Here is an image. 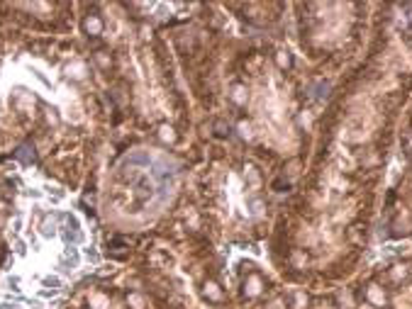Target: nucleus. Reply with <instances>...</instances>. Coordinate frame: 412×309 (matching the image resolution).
<instances>
[{"label":"nucleus","mask_w":412,"mask_h":309,"mask_svg":"<svg viewBox=\"0 0 412 309\" xmlns=\"http://www.w3.org/2000/svg\"><path fill=\"white\" fill-rule=\"evenodd\" d=\"M83 27H86L88 34H100V32H103V22H100L95 15H90V17L83 22Z\"/></svg>","instance_id":"obj_3"},{"label":"nucleus","mask_w":412,"mask_h":309,"mask_svg":"<svg viewBox=\"0 0 412 309\" xmlns=\"http://www.w3.org/2000/svg\"><path fill=\"white\" fill-rule=\"evenodd\" d=\"M232 100H234L237 105H244V102H247V90H244V85H234V90H232Z\"/></svg>","instance_id":"obj_7"},{"label":"nucleus","mask_w":412,"mask_h":309,"mask_svg":"<svg viewBox=\"0 0 412 309\" xmlns=\"http://www.w3.org/2000/svg\"><path fill=\"white\" fill-rule=\"evenodd\" d=\"M407 20H410V25H412V8H410V13H407Z\"/></svg>","instance_id":"obj_12"},{"label":"nucleus","mask_w":412,"mask_h":309,"mask_svg":"<svg viewBox=\"0 0 412 309\" xmlns=\"http://www.w3.org/2000/svg\"><path fill=\"white\" fill-rule=\"evenodd\" d=\"M261 285H264L261 277H259V275H251V277L244 282V292H247L249 297H256V294L261 292Z\"/></svg>","instance_id":"obj_2"},{"label":"nucleus","mask_w":412,"mask_h":309,"mask_svg":"<svg viewBox=\"0 0 412 309\" xmlns=\"http://www.w3.org/2000/svg\"><path fill=\"white\" fill-rule=\"evenodd\" d=\"M315 90H317V93H312V95H315L317 100H324V98L329 95V83H327V81H320V83L315 85Z\"/></svg>","instance_id":"obj_6"},{"label":"nucleus","mask_w":412,"mask_h":309,"mask_svg":"<svg viewBox=\"0 0 412 309\" xmlns=\"http://www.w3.org/2000/svg\"><path fill=\"white\" fill-rule=\"evenodd\" d=\"M205 294H210L213 299H220L222 294H220V290H217V285L215 282H208V285H205Z\"/></svg>","instance_id":"obj_9"},{"label":"nucleus","mask_w":412,"mask_h":309,"mask_svg":"<svg viewBox=\"0 0 412 309\" xmlns=\"http://www.w3.org/2000/svg\"><path fill=\"white\" fill-rule=\"evenodd\" d=\"M159 131H161V139H163V141H173V129H171V127H161Z\"/></svg>","instance_id":"obj_11"},{"label":"nucleus","mask_w":412,"mask_h":309,"mask_svg":"<svg viewBox=\"0 0 412 309\" xmlns=\"http://www.w3.org/2000/svg\"><path fill=\"white\" fill-rule=\"evenodd\" d=\"M366 299L373 304V307H385L388 304V294L380 285H368L366 287Z\"/></svg>","instance_id":"obj_1"},{"label":"nucleus","mask_w":412,"mask_h":309,"mask_svg":"<svg viewBox=\"0 0 412 309\" xmlns=\"http://www.w3.org/2000/svg\"><path fill=\"white\" fill-rule=\"evenodd\" d=\"M127 302L132 304V309H144V302H142V297H139V294H129V297H127Z\"/></svg>","instance_id":"obj_10"},{"label":"nucleus","mask_w":412,"mask_h":309,"mask_svg":"<svg viewBox=\"0 0 412 309\" xmlns=\"http://www.w3.org/2000/svg\"><path fill=\"white\" fill-rule=\"evenodd\" d=\"M307 307V294L305 292H293V309H305Z\"/></svg>","instance_id":"obj_8"},{"label":"nucleus","mask_w":412,"mask_h":309,"mask_svg":"<svg viewBox=\"0 0 412 309\" xmlns=\"http://www.w3.org/2000/svg\"><path fill=\"white\" fill-rule=\"evenodd\" d=\"M18 159H20V161H25V163H32V161H35V148L22 146V148L18 151Z\"/></svg>","instance_id":"obj_5"},{"label":"nucleus","mask_w":412,"mask_h":309,"mask_svg":"<svg viewBox=\"0 0 412 309\" xmlns=\"http://www.w3.org/2000/svg\"><path fill=\"white\" fill-rule=\"evenodd\" d=\"M276 66H278V68H283V71H286V68H290V66H293V56H290L286 49L276 51Z\"/></svg>","instance_id":"obj_4"}]
</instances>
